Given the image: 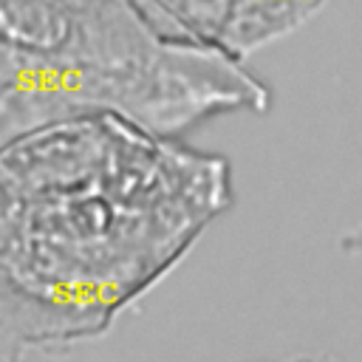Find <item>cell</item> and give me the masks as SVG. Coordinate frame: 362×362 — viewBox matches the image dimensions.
<instances>
[{"label":"cell","mask_w":362,"mask_h":362,"mask_svg":"<svg viewBox=\"0 0 362 362\" xmlns=\"http://www.w3.org/2000/svg\"><path fill=\"white\" fill-rule=\"evenodd\" d=\"M170 37L243 59L308 23L325 0H136Z\"/></svg>","instance_id":"cell-3"},{"label":"cell","mask_w":362,"mask_h":362,"mask_svg":"<svg viewBox=\"0 0 362 362\" xmlns=\"http://www.w3.org/2000/svg\"><path fill=\"white\" fill-rule=\"evenodd\" d=\"M229 206L223 156L119 113L0 144V356L105 334Z\"/></svg>","instance_id":"cell-1"},{"label":"cell","mask_w":362,"mask_h":362,"mask_svg":"<svg viewBox=\"0 0 362 362\" xmlns=\"http://www.w3.org/2000/svg\"><path fill=\"white\" fill-rule=\"evenodd\" d=\"M269 102L243 59L170 37L136 0H0V144L88 113L181 136Z\"/></svg>","instance_id":"cell-2"},{"label":"cell","mask_w":362,"mask_h":362,"mask_svg":"<svg viewBox=\"0 0 362 362\" xmlns=\"http://www.w3.org/2000/svg\"><path fill=\"white\" fill-rule=\"evenodd\" d=\"M286 362H337V359H328V356H294V359H286Z\"/></svg>","instance_id":"cell-4"}]
</instances>
